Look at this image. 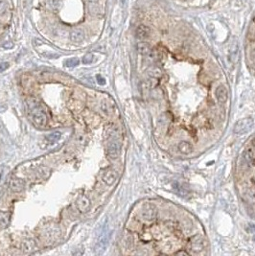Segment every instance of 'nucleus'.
<instances>
[{"mask_svg":"<svg viewBox=\"0 0 255 256\" xmlns=\"http://www.w3.org/2000/svg\"><path fill=\"white\" fill-rule=\"evenodd\" d=\"M253 126V120L251 118H245L239 120L234 126V133L237 134H244L248 132Z\"/></svg>","mask_w":255,"mask_h":256,"instance_id":"f03ea898","label":"nucleus"},{"mask_svg":"<svg viewBox=\"0 0 255 256\" xmlns=\"http://www.w3.org/2000/svg\"><path fill=\"white\" fill-rule=\"evenodd\" d=\"M150 28L147 27L145 25H139L138 27H137L136 31H135V35L136 37L139 38V39H145L150 36Z\"/></svg>","mask_w":255,"mask_h":256,"instance_id":"423d86ee","label":"nucleus"},{"mask_svg":"<svg viewBox=\"0 0 255 256\" xmlns=\"http://www.w3.org/2000/svg\"><path fill=\"white\" fill-rule=\"evenodd\" d=\"M35 247V243L33 240H25L22 243V251L24 252H30Z\"/></svg>","mask_w":255,"mask_h":256,"instance_id":"2eb2a0df","label":"nucleus"},{"mask_svg":"<svg viewBox=\"0 0 255 256\" xmlns=\"http://www.w3.org/2000/svg\"><path fill=\"white\" fill-rule=\"evenodd\" d=\"M244 158L246 162L248 163H251L253 161V153L251 152V151H246L245 154H244Z\"/></svg>","mask_w":255,"mask_h":256,"instance_id":"a211bd4d","label":"nucleus"},{"mask_svg":"<svg viewBox=\"0 0 255 256\" xmlns=\"http://www.w3.org/2000/svg\"><path fill=\"white\" fill-rule=\"evenodd\" d=\"M117 179V173L114 170H107L102 176L103 181L108 185H112Z\"/></svg>","mask_w":255,"mask_h":256,"instance_id":"20e7f679","label":"nucleus"},{"mask_svg":"<svg viewBox=\"0 0 255 256\" xmlns=\"http://www.w3.org/2000/svg\"><path fill=\"white\" fill-rule=\"evenodd\" d=\"M10 222V213L0 211V226L6 227Z\"/></svg>","mask_w":255,"mask_h":256,"instance_id":"4468645a","label":"nucleus"},{"mask_svg":"<svg viewBox=\"0 0 255 256\" xmlns=\"http://www.w3.org/2000/svg\"><path fill=\"white\" fill-rule=\"evenodd\" d=\"M8 66H9L8 62H0V73L3 72V71H5L6 69L8 68Z\"/></svg>","mask_w":255,"mask_h":256,"instance_id":"b1692460","label":"nucleus"},{"mask_svg":"<svg viewBox=\"0 0 255 256\" xmlns=\"http://www.w3.org/2000/svg\"><path fill=\"white\" fill-rule=\"evenodd\" d=\"M154 215V210H153V209H145V210L143 211V216H144V217H145L146 219H149V220L153 219Z\"/></svg>","mask_w":255,"mask_h":256,"instance_id":"6ab92c4d","label":"nucleus"},{"mask_svg":"<svg viewBox=\"0 0 255 256\" xmlns=\"http://www.w3.org/2000/svg\"><path fill=\"white\" fill-rule=\"evenodd\" d=\"M61 136H62V133L60 132H54V133H51L50 134H48L46 136V139L49 142L53 143V142H56V141H58V139H60Z\"/></svg>","mask_w":255,"mask_h":256,"instance_id":"dca6fc26","label":"nucleus"},{"mask_svg":"<svg viewBox=\"0 0 255 256\" xmlns=\"http://www.w3.org/2000/svg\"><path fill=\"white\" fill-rule=\"evenodd\" d=\"M29 105V116L31 121L37 127H43L47 123V117L44 112V108L38 102L34 101L28 103Z\"/></svg>","mask_w":255,"mask_h":256,"instance_id":"f257e3e1","label":"nucleus"},{"mask_svg":"<svg viewBox=\"0 0 255 256\" xmlns=\"http://www.w3.org/2000/svg\"><path fill=\"white\" fill-rule=\"evenodd\" d=\"M107 242H108V237H107V234L106 232H103L100 236V238L99 240H98L97 242V245H96V252L97 253H102V251L104 249V247H106V245H107Z\"/></svg>","mask_w":255,"mask_h":256,"instance_id":"1a4fd4ad","label":"nucleus"},{"mask_svg":"<svg viewBox=\"0 0 255 256\" xmlns=\"http://www.w3.org/2000/svg\"><path fill=\"white\" fill-rule=\"evenodd\" d=\"M190 246H191V248L193 249L194 251L199 252V251H201L202 248L206 247V242H205V240H204L201 237H200V236H197V237H195L191 241Z\"/></svg>","mask_w":255,"mask_h":256,"instance_id":"39448f33","label":"nucleus"},{"mask_svg":"<svg viewBox=\"0 0 255 256\" xmlns=\"http://www.w3.org/2000/svg\"><path fill=\"white\" fill-rule=\"evenodd\" d=\"M8 169L6 168V167H3L1 166L0 167V183H1L3 181V179L5 178V176H6V171H7Z\"/></svg>","mask_w":255,"mask_h":256,"instance_id":"412c9836","label":"nucleus"},{"mask_svg":"<svg viewBox=\"0 0 255 256\" xmlns=\"http://www.w3.org/2000/svg\"><path fill=\"white\" fill-rule=\"evenodd\" d=\"M179 150L180 153L184 154V155H187V154L192 153L193 147H192V145L189 142H187V141H181L179 144Z\"/></svg>","mask_w":255,"mask_h":256,"instance_id":"f8f14e48","label":"nucleus"},{"mask_svg":"<svg viewBox=\"0 0 255 256\" xmlns=\"http://www.w3.org/2000/svg\"><path fill=\"white\" fill-rule=\"evenodd\" d=\"M120 151H121V145L118 141L114 140L108 144V154L112 158H117L120 155Z\"/></svg>","mask_w":255,"mask_h":256,"instance_id":"7ed1b4c3","label":"nucleus"},{"mask_svg":"<svg viewBox=\"0 0 255 256\" xmlns=\"http://www.w3.org/2000/svg\"><path fill=\"white\" fill-rule=\"evenodd\" d=\"M92 61H93V55L92 54H87V55H84L83 58V62L84 64L91 63Z\"/></svg>","mask_w":255,"mask_h":256,"instance_id":"aec40b11","label":"nucleus"},{"mask_svg":"<svg viewBox=\"0 0 255 256\" xmlns=\"http://www.w3.org/2000/svg\"><path fill=\"white\" fill-rule=\"evenodd\" d=\"M216 94H217V98L219 102L221 103H225L228 97V91L227 88L225 85H220V87L216 90Z\"/></svg>","mask_w":255,"mask_h":256,"instance_id":"6e6552de","label":"nucleus"},{"mask_svg":"<svg viewBox=\"0 0 255 256\" xmlns=\"http://www.w3.org/2000/svg\"><path fill=\"white\" fill-rule=\"evenodd\" d=\"M137 50L142 55H148L151 53V47L146 42H140L137 44Z\"/></svg>","mask_w":255,"mask_h":256,"instance_id":"ddd939ff","label":"nucleus"},{"mask_svg":"<svg viewBox=\"0 0 255 256\" xmlns=\"http://www.w3.org/2000/svg\"><path fill=\"white\" fill-rule=\"evenodd\" d=\"M118 1H123V0H118Z\"/></svg>","mask_w":255,"mask_h":256,"instance_id":"cd10ccee","label":"nucleus"},{"mask_svg":"<svg viewBox=\"0 0 255 256\" xmlns=\"http://www.w3.org/2000/svg\"><path fill=\"white\" fill-rule=\"evenodd\" d=\"M250 37H251L253 38L255 37V26H251V27H250Z\"/></svg>","mask_w":255,"mask_h":256,"instance_id":"393cba45","label":"nucleus"},{"mask_svg":"<svg viewBox=\"0 0 255 256\" xmlns=\"http://www.w3.org/2000/svg\"><path fill=\"white\" fill-rule=\"evenodd\" d=\"M96 79H97V83L99 84H101V85H104V84H106V80H104V79L102 76L97 75V76H96Z\"/></svg>","mask_w":255,"mask_h":256,"instance_id":"5701e85b","label":"nucleus"},{"mask_svg":"<svg viewBox=\"0 0 255 256\" xmlns=\"http://www.w3.org/2000/svg\"><path fill=\"white\" fill-rule=\"evenodd\" d=\"M253 21H254V23H255V15H254V18H253Z\"/></svg>","mask_w":255,"mask_h":256,"instance_id":"bb28decb","label":"nucleus"},{"mask_svg":"<svg viewBox=\"0 0 255 256\" xmlns=\"http://www.w3.org/2000/svg\"><path fill=\"white\" fill-rule=\"evenodd\" d=\"M49 4L51 7L57 9L60 6V0H49Z\"/></svg>","mask_w":255,"mask_h":256,"instance_id":"4be33fe9","label":"nucleus"},{"mask_svg":"<svg viewBox=\"0 0 255 256\" xmlns=\"http://www.w3.org/2000/svg\"><path fill=\"white\" fill-rule=\"evenodd\" d=\"M70 38L73 42H82L84 39V33L80 29L73 30L70 34Z\"/></svg>","mask_w":255,"mask_h":256,"instance_id":"9d476101","label":"nucleus"},{"mask_svg":"<svg viewBox=\"0 0 255 256\" xmlns=\"http://www.w3.org/2000/svg\"><path fill=\"white\" fill-rule=\"evenodd\" d=\"M25 183L20 179H14L10 181V188L12 192H20L23 190Z\"/></svg>","mask_w":255,"mask_h":256,"instance_id":"0eeeda50","label":"nucleus"},{"mask_svg":"<svg viewBox=\"0 0 255 256\" xmlns=\"http://www.w3.org/2000/svg\"><path fill=\"white\" fill-rule=\"evenodd\" d=\"M251 143H252V145H253V146H255V137H254V138L251 140Z\"/></svg>","mask_w":255,"mask_h":256,"instance_id":"a878e982","label":"nucleus"},{"mask_svg":"<svg viewBox=\"0 0 255 256\" xmlns=\"http://www.w3.org/2000/svg\"><path fill=\"white\" fill-rule=\"evenodd\" d=\"M77 205H78V208H79V210L81 212H86L89 208L90 201L87 197H81V198L77 201Z\"/></svg>","mask_w":255,"mask_h":256,"instance_id":"9b49d317","label":"nucleus"},{"mask_svg":"<svg viewBox=\"0 0 255 256\" xmlns=\"http://www.w3.org/2000/svg\"><path fill=\"white\" fill-rule=\"evenodd\" d=\"M79 63H80V62H79V60H78L77 58L68 59V60H66V61H65V62H64L65 66H66V67H75Z\"/></svg>","mask_w":255,"mask_h":256,"instance_id":"f3484780","label":"nucleus"}]
</instances>
